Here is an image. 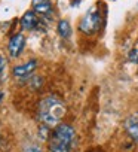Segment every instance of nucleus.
Instances as JSON below:
<instances>
[{
	"label": "nucleus",
	"mask_w": 138,
	"mask_h": 152,
	"mask_svg": "<svg viewBox=\"0 0 138 152\" xmlns=\"http://www.w3.org/2000/svg\"><path fill=\"white\" fill-rule=\"evenodd\" d=\"M37 67V61L36 60H30L24 64H20V66H15L12 69V75L18 79H28L30 76L33 75V72L36 70Z\"/></svg>",
	"instance_id": "nucleus-5"
},
{
	"label": "nucleus",
	"mask_w": 138,
	"mask_h": 152,
	"mask_svg": "<svg viewBox=\"0 0 138 152\" xmlns=\"http://www.w3.org/2000/svg\"><path fill=\"white\" fill-rule=\"evenodd\" d=\"M2 100H3V93L0 91V102H2Z\"/></svg>",
	"instance_id": "nucleus-14"
},
{
	"label": "nucleus",
	"mask_w": 138,
	"mask_h": 152,
	"mask_svg": "<svg viewBox=\"0 0 138 152\" xmlns=\"http://www.w3.org/2000/svg\"><path fill=\"white\" fill-rule=\"evenodd\" d=\"M129 58H131V60H132L134 63H138V49H134V51L131 52Z\"/></svg>",
	"instance_id": "nucleus-11"
},
{
	"label": "nucleus",
	"mask_w": 138,
	"mask_h": 152,
	"mask_svg": "<svg viewBox=\"0 0 138 152\" xmlns=\"http://www.w3.org/2000/svg\"><path fill=\"white\" fill-rule=\"evenodd\" d=\"M5 66H6V61H5V58L0 55V73L3 72V69H5Z\"/></svg>",
	"instance_id": "nucleus-13"
},
{
	"label": "nucleus",
	"mask_w": 138,
	"mask_h": 152,
	"mask_svg": "<svg viewBox=\"0 0 138 152\" xmlns=\"http://www.w3.org/2000/svg\"><path fill=\"white\" fill-rule=\"evenodd\" d=\"M65 112L67 109L64 102L56 96H48L39 103V118L45 125H59Z\"/></svg>",
	"instance_id": "nucleus-1"
},
{
	"label": "nucleus",
	"mask_w": 138,
	"mask_h": 152,
	"mask_svg": "<svg viewBox=\"0 0 138 152\" xmlns=\"http://www.w3.org/2000/svg\"><path fill=\"white\" fill-rule=\"evenodd\" d=\"M21 26L25 30H34V28H37V26H40L39 15L34 11H27L22 15V18H21Z\"/></svg>",
	"instance_id": "nucleus-8"
},
{
	"label": "nucleus",
	"mask_w": 138,
	"mask_h": 152,
	"mask_svg": "<svg viewBox=\"0 0 138 152\" xmlns=\"http://www.w3.org/2000/svg\"><path fill=\"white\" fill-rule=\"evenodd\" d=\"M125 130H126L128 136H129L135 143H138V113L129 115V116L125 119Z\"/></svg>",
	"instance_id": "nucleus-7"
},
{
	"label": "nucleus",
	"mask_w": 138,
	"mask_h": 152,
	"mask_svg": "<svg viewBox=\"0 0 138 152\" xmlns=\"http://www.w3.org/2000/svg\"><path fill=\"white\" fill-rule=\"evenodd\" d=\"M74 139V130L68 124H59L55 127L49 139L51 152H70V146Z\"/></svg>",
	"instance_id": "nucleus-2"
},
{
	"label": "nucleus",
	"mask_w": 138,
	"mask_h": 152,
	"mask_svg": "<svg viewBox=\"0 0 138 152\" xmlns=\"http://www.w3.org/2000/svg\"><path fill=\"white\" fill-rule=\"evenodd\" d=\"M31 5H33V11L43 20H51L53 17V8L51 0H33Z\"/></svg>",
	"instance_id": "nucleus-4"
},
{
	"label": "nucleus",
	"mask_w": 138,
	"mask_h": 152,
	"mask_svg": "<svg viewBox=\"0 0 138 152\" xmlns=\"http://www.w3.org/2000/svg\"><path fill=\"white\" fill-rule=\"evenodd\" d=\"M25 152H42V149L37 146H28V148H25Z\"/></svg>",
	"instance_id": "nucleus-12"
},
{
	"label": "nucleus",
	"mask_w": 138,
	"mask_h": 152,
	"mask_svg": "<svg viewBox=\"0 0 138 152\" xmlns=\"http://www.w3.org/2000/svg\"><path fill=\"white\" fill-rule=\"evenodd\" d=\"M58 33H59V36L64 37V39H68V37L72 36V27H70V24H68V21L61 20V21L58 23Z\"/></svg>",
	"instance_id": "nucleus-9"
},
{
	"label": "nucleus",
	"mask_w": 138,
	"mask_h": 152,
	"mask_svg": "<svg viewBox=\"0 0 138 152\" xmlns=\"http://www.w3.org/2000/svg\"><path fill=\"white\" fill-rule=\"evenodd\" d=\"M95 152H98V151H95Z\"/></svg>",
	"instance_id": "nucleus-15"
},
{
	"label": "nucleus",
	"mask_w": 138,
	"mask_h": 152,
	"mask_svg": "<svg viewBox=\"0 0 138 152\" xmlns=\"http://www.w3.org/2000/svg\"><path fill=\"white\" fill-rule=\"evenodd\" d=\"M24 46H25V37H24V34L17 33V34L12 36L11 40H9V45H8L9 55H11L12 58L20 57L21 52H22V49H24Z\"/></svg>",
	"instance_id": "nucleus-6"
},
{
	"label": "nucleus",
	"mask_w": 138,
	"mask_h": 152,
	"mask_svg": "<svg viewBox=\"0 0 138 152\" xmlns=\"http://www.w3.org/2000/svg\"><path fill=\"white\" fill-rule=\"evenodd\" d=\"M101 27V12L98 8H94L91 11L86 12V15L82 18L80 21V31L85 34H94L95 31H98Z\"/></svg>",
	"instance_id": "nucleus-3"
},
{
	"label": "nucleus",
	"mask_w": 138,
	"mask_h": 152,
	"mask_svg": "<svg viewBox=\"0 0 138 152\" xmlns=\"http://www.w3.org/2000/svg\"><path fill=\"white\" fill-rule=\"evenodd\" d=\"M27 81H28V87L31 90H39L43 84V79L40 78V76H36V75H31Z\"/></svg>",
	"instance_id": "nucleus-10"
}]
</instances>
